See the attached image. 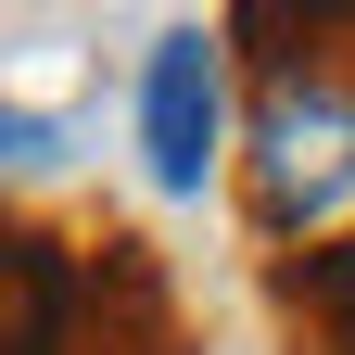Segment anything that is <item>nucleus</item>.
<instances>
[{"label":"nucleus","instance_id":"20e7f679","mask_svg":"<svg viewBox=\"0 0 355 355\" xmlns=\"http://www.w3.org/2000/svg\"><path fill=\"white\" fill-rule=\"evenodd\" d=\"M0 165H13V178H51V165H64V153H51V114H26V102L0 114Z\"/></svg>","mask_w":355,"mask_h":355},{"label":"nucleus","instance_id":"7ed1b4c3","mask_svg":"<svg viewBox=\"0 0 355 355\" xmlns=\"http://www.w3.org/2000/svg\"><path fill=\"white\" fill-rule=\"evenodd\" d=\"M279 304L304 330H318V355H355V241H330V254H304L292 279H279Z\"/></svg>","mask_w":355,"mask_h":355},{"label":"nucleus","instance_id":"f257e3e1","mask_svg":"<svg viewBox=\"0 0 355 355\" xmlns=\"http://www.w3.org/2000/svg\"><path fill=\"white\" fill-rule=\"evenodd\" d=\"M241 203L266 241H304V254H330V229H355V64L343 51H279L254 76Z\"/></svg>","mask_w":355,"mask_h":355},{"label":"nucleus","instance_id":"f03ea898","mask_svg":"<svg viewBox=\"0 0 355 355\" xmlns=\"http://www.w3.org/2000/svg\"><path fill=\"white\" fill-rule=\"evenodd\" d=\"M140 165L165 203H203V178L229 165V38L165 26L140 51Z\"/></svg>","mask_w":355,"mask_h":355}]
</instances>
